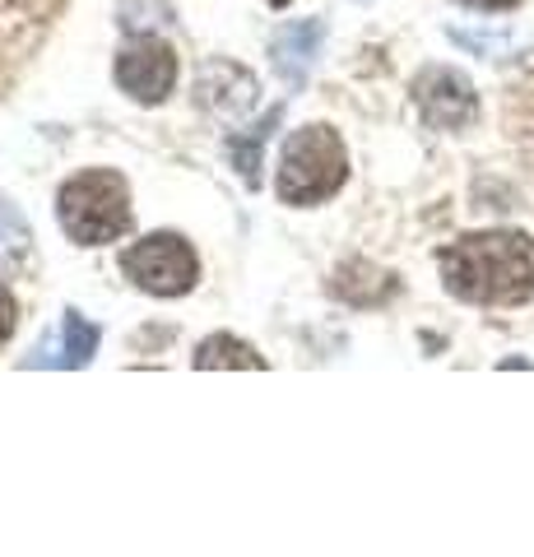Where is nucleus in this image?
<instances>
[{"instance_id":"4","label":"nucleus","mask_w":534,"mask_h":557,"mask_svg":"<svg viewBox=\"0 0 534 557\" xmlns=\"http://www.w3.org/2000/svg\"><path fill=\"white\" fill-rule=\"evenodd\" d=\"M122 274L135 288L153 293V298H182L196 288L200 260L191 251V242L177 233H149L135 247L122 251Z\"/></svg>"},{"instance_id":"15","label":"nucleus","mask_w":534,"mask_h":557,"mask_svg":"<svg viewBox=\"0 0 534 557\" xmlns=\"http://www.w3.org/2000/svg\"><path fill=\"white\" fill-rule=\"evenodd\" d=\"M460 5H470V10H488V14H497V10H516L521 0H460Z\"/></svg>"},{"instance_id":"2","label":"nucleus","mask_w":534,"mask_h":557,"mask_svg":"<svg viewBox=\"0 0 534 557\" xmlns=\"http://www.w3.org/2000/svg\"><path fill=\"white\" fill-rule=\"evenodd\" d=\"M57 219L65 237L79 247H102V242H116L131 228V190L116 172H79L75 182L61 186Z\"/></svg>"},{"instance_id":"5","label":"nucleus","mask_w":534,"mask_h":557,"mask_svg":"<svg viewBox=\"0 0 534 557\" xmlns=\"http://www.w3.org/2000/svg\"><path fill=\"white\" fill-rule=\"evenodd\" d=\"M116 84L145 108H159V102L177 89V51L163 38H135L116 51Z\"/></svg>"},{"instance_id":"7","label":"nucleus","mask_w":534,"mask_h":557,"mask_svg":"<svg viewBox=\"0 0 534 557\" xmlns=\"http://www.w3.org/2000/svg\"><path fill=\"white\" fill-rule=\"evenodd\" d=\"M196 102L204 112H219V116H247L256 108V79L251 70L233 65V61H214L200 70L196 79Z\"/></svg>"},{"instance_id":"3","label":"nucleus","mask_w":534,"mask_h":557,"mask_svg":"<svg viewBox=\"0 0 534 557\" xmlns=\"http://www.w3.org/2000/svg\"><path fill=\"white\" fill-rule=\"evenodd\" d=\"M349 177V153L344 139L331 126H302L298 135H288L284 159H280V200L312 209L325 196H335Z\"/></svg>"},{"instance_id":"16","label":"nucleus","mask_w":534,"mask_h":557,"mask_svg":"<svg viewBox=\"0 0 534 557\" xmlns=\"http://www.w3.org/2000/svg\"><path fill=\"white\" fill-rule=\"evenodd\" d=\"M270 5H288V0H270Z\"/></svg>"},{"instance_id":"12","label":"nucleus","mask_w":534,"mask_h":557,"mask_svg":"<svg viewBox=\"0 0 534 557\" xmlns=\"http://www.w3.org/2000/svg\"><path fill=\"white\" fill-rule=\"evenodd\" d=\"M196 368L200 372H210V368H256V372H261L265 358L256 354L251 344L237 339V335H210L196 348Z\"/></svg>"},{"instance_id":"1","label":"nucleus","mask_w":534,"mask_h":557,"mask_svg":"<svg viewBox=\"0 0 534 557\" xmlns=\"http://www.w3.org/2000/svg\"><path fill=\"white\" fill-rule=\"evenodd\" d=\"M442 284L474 307H525L534 298V242L525 233H464L437 251Z\"/></svg>"},{"instance_id":"9","label":"nucleus","mask_w":534,"mask_h":557,"mask_svg":"<svg viewBox=\"0 0 534 557\" xmlns=\"http://www.w3.org/2000/svg\"><path fill=\"white\" fill-rule=\"evenodd\" d=\"M325 42V24L321 20H302V24H288L274 33V42H270V57H274V70L284 75V84H298L307 79V70H312L316 61V51Z\"/></svg>"},{"instance_id":"13","label":"nucleus","mask_w":534,"mask_h":557,"mask_svg":"<svg viewBox=\"0 0 534 557\" xmlns=\"http://www.w3.org/2000/svg\"><path fill=\"white\" fill-rule=\"evenodd\" d=\"M274 121H280V108H274L261 126H251V139H233V163H237V172H243V182H251V190L261 186V145L274 131Z\"/></svg>"},{"instance_id":"6","label":"nucleus","mask_w":534,"mask_h":557,"mask_svg":"<svg viewBox=\"0 0 534 557\" xmlns=\"http://www.w3.org/2000/svg\"><path fill=\"white\" fill-rule=\"evenodd\" d=\"M413 102H419V112L427 126H437V131H464V126H474V116H479V94H474V84L460 75V70H423L419 84H413Z\"/></svg>"},{"instance_id":"14","label":"nucleus","mask_w":534,"mask_h":557,"mask_svg":"<svg viewBox=\"0 0 534 557\" xmlns=\"http://www.w3.org/2000/svg\"><path fill=\"white\" fill-rule=\"evenodd\" d=\"M14 321H20V307H14V298H10V288L0 284V344H5L10 335H14Z\"/></svg>"},{"instance_id":"11","label":"nucleus","mask_w":534,"mask_h":557,"mask_svg":"<svg viewBox=\"0 0 534 557\" xmlns=\"http://www.w3.org/2000/svg\"><path fill=\"white\" fill-rule=\"evenodd\" d=\"M33 260V233L24 228V219L14 214L10 200H0V278L20 274Z\"/></svg>"},{"instance_id":"10","label":"nucleus","mask_w":534,"mask_h":557,"mask_svg":"<svg viewBox=\"0 0 534 557\" xmlns=\"http://www.w3.org/2000/svg\"><path fill=\"white\" fill-rule=\"evenodd\" d=\"M331 293L349 307H386L395 293H400V278L376 270L372 260H344L331 278Z\"/></svg>"},{"instance_id":"8","label":"nucleus","mask_w":534,"mask_h":557,"mask_svg":"<svg viewBox=\"0 0 534 557\" xmlns=\"http://www.w3.org/2000/svg\"><path fill=\"white\" fill-rule=\"evenodd\" d=\"M98 339L102 335L94 321H84L79 311H65L57 339H47L28 362L33 368H89V358L98 354Z\"/></svg>"}]
</instances>
